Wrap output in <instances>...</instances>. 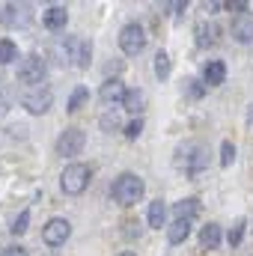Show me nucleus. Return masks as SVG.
<instances>
[{"label":"nucleus","mask_w":253,"mask_h":256,"mask_svg":"<svg viewBox=\"0 0 253 256\" xmlns=\"http://www.w3.org/2000/svg\"><path fill=\"white\" fill-rule=\"evenodd\" d=\"M188 236H190V220H173L167 226V242L170 244H182Z\"/></svg>","instance_id":"19"},{"label":"nucleus","mask_w":253,"mask_h":256,"mask_svg":"<svg viewBox=\"0 0 253 256\" xmlns=\"http://www.w3.org/2000/svg\"><path fill=\"white\" fill-rule=\"evenodd\" d=\"M149 226H155V230H161L164 224H167V206L161 202V200H155V202H149Z\"/></svg>","instance_id":"20"},{"label":"nucleus","mask_w":253,"mask_h":256,"mask_svg":"<svg viewBox=\"0 0 253 256\" xmlns=\"http://www.w3.org/2000/svg\"><path fill=\"white\" fill-rule=\"evenodd\" d=\"M120 256H137V254H134V250H122Z\"/></svg>","instance_id":"34"},{"label":"nucleus","mask_w":253,"mask_h":256,"mask_svg":"<svg viewBox=\"0 0 253 256\" xmlns=\"http://www.w3.org/2000/svg\"><path fill=\"white\" fill-rule=\"evenodd\" d=\"M220 242H224V236H220V226H218V224H206V226L200 230V244H202L206 250H218Z\"/></svg>","instance_id":"16"},{"label":"nucleus","mask_w":253,"mask_h":256,"mask_svg":"<svg viewBox=\"0 0 253 256\" xmlns=\"http://www.w3.org/2000/svg\"><path fill=\"white\" fill-rule=\"evenodd\" d=\"M84 143H86V134H84L80 128H66L63 134L57 137V155H63V158H74V155H80Z\"/></svg>","instance_id":"9"},{"label":"nucleus","mask_w":253,"mask_h":256,"mask_svg":"<svg viewBox=\"0 0 253 256\" xmlns=\"http://www.w3.org/2000/svg\"><path fill=\"white\" fill-rule=\"evenodd\" d=\"M155 74L164 80V78H170V57L164 54V51H158L155 54Z\"/></svg>","instance_id":"23"},{"label":"nucleus","mask_w":253,"mask_h":256,"mask_svg":"<svg viewBox=\"0 0 253 256\" xmlns=\"http://www.w3.org/2000/svg\"><path fill=\"white\" fill-rule=\"evenodd\" d=\"M194 36H196V48H214L220 42V27L214 21H200Z\"/></svg>","instance_id":"10"},{"label":"nucleus","mask_w":253,"mask_h":256,"mask_svg":"<svg viewBox=\"0 0 253 256\" xmlns=\"http://www.w3.org/2000/svg\"><path fill=\"white\" fill-rule=\"evenodd\" d=\"M185 6H188L185 0H179V3H164V9H167V12H182Z\"/></svg>","instance_id":"32"},{"label":"nucleus","mask_w":253,"mask_h":256,"mask_svg":"<svg viewBox=\"0 0 253 256\" xmlns=\"http://www.w3.org/2000/svg\"><path fill=\"white\" fill-rule=\"evenodd\" d=\"M226 80V63L224 60H208L202 68V84L206 86H220Z\"/></svg>","instance_id":"13"},{"label":"nucleus","mask_w":253,"mask_h":256,"mask_svg":"<svg viewBox=\"0 0 253 256\" xmlns=\"http://www.w3.org/2000/svg\"><path fill=\"white\" fill-rule=\"evenodd\" d=\"M224 9H230V12H236V15H244V12H250V6L244 3V0H230V3H224Z\"/></svg>","instance_id":"30"},{"label":"nucleus","mask_w":253,"mask_h":256,"mask_svg":"<svg viewBox=\"0 0 253 256\" xmlns=\"http://www.w3.org/2000/svg\"><path fill=\"white\" fill-rule=\"evenodd\" d=\"M176 167L185 170L188 176H196L208 167V155H206V146L202 143H185L176 149Z\"/></svg>","instance_id":"2"},{"label":"nucleus","mask_w":253,"mask_h":256,"mask_svg":"<svg viewBox=\"0 0 253 256\" xmlns=\"http://www.w3.org/2000/svg\"><path fill=\"white\" fill-rule=\"evenodd\" d=\"M27 21H30V9H27V6H15V3H9V6L3 9V24H6V27H18V24L24 27Z\"/></svg>","instance_id":"15"},{"label":"nucleus","mask_w":253,"mask_h":256,"mask_svg":"<svg viewBox=\"0 0 253 256\" xmlns=\"http://www.w3.org/2000/svg\"><path fill=\"white\" fill-rule=\"evenodd\" d=\"M3 256H30L27 254V248H21V244H12V248H6Z\"/></svg>","instance_id":"31"},{"label":"nucleus","mask_w":253,"mask_h":256,"mask_svg":"<svg viewBox=\"0 0 253 256\" xmlns=\"http://www.w3.org/2000/svg\"><path fill=\"white\" fill-rule=\"evenodd\" d=\"M140 134H143V120H131V122L126 126V137L128 140H137Z\"/></svg>","instance_id":"29"},{"label":"nucleus","mask_w":253,"mask_h":256,"mask_svg":"<svg viewBox=\"0 0 253 256\" xmlns=\"http://www.w3.org/2000/svg\"><path fill=\"white\" fill-rule=\"evenodd\" d=\"M66 21H68V12H66V6H48V9L42 12V24H45L48 30H63Z\"/></svg>","instance_id":"14"},{"label":"nucleus","mask_w":253,"mask_h":256,"mask_svg":"<svg viewBox=\"0 0 253 256\" xmlns=\"http://www.w3.org/2000/svg\"><path fill=\"white\" fill-rule=\"evenodd\" d=\"M102 128H104V131H114V128H120V114H116V110H108V114L102 116Z\"/></svg>","instance_id":"28"},{"label":"nucleus","mask_w":253,"mask_h":256,"mask_svg":"<svg viewBox=\"0 0 253 256\" xmlns=\"http://www.w3.org/2000/svg\"><path fill=\"white\" fill-rule=\"evenodd\" d=\"M68 236H72V224H68L66 218H51V220L42 226V242H45L48 248H60V244H66Z\"/></svg>","instance_id":"8"},{"label":"nucleus","mask_w":253,"mask_h":256,"mask_svg":"<svg viewBox=\"0 0 253 256\" xmlns=\"http://www.w3.org/2000/svg\"><path fill=\"white\" fill-rule=\"evenodd\" d=\"M86 98H90V90H86V86H78V90L68 96V104H66V110H68V114H78V110L86 104Z\"/></svg>","instance_id":"21"},{"label":"nucleus","mask_w":253,"mask_h":256,"mask_svg":"<svg viewBox=\"0 0 253 256\" xmlns=\"http://www.w3.org/2000/svg\"><path fill=\"white\" fill-rule=\"evenodd\" d=\"M63 51H66V60L74 66V68H86L90 60H92V42H86L80 36H68Z\"/></svg>","instance_id":"6"},{"label":"nucleus","mask_w":253,"mask_h":256,"mask_svg":"<svg viewBox=\"0 0 253 256\" xmlns=\"http://www.w3.org/2000/svg\"><path fill=\"white\" fill-rule=\"evenodd\" d=\"M143 194H146V182L137 176V173H122V176H116V182L110 185V200L114 202H120V206H137L140 200H143Z\"/></svg>","instance_id":"1"},{"label":"nucleus","mask_w":253,"mask_h":256,"mask_svg":"<svg viewBox=\"0 0 253 256\" xmlns=\"http://www.w3.org/2000/svg\"><path fill=\"white\" fill-rule=\"evenodd\" d=\"M126 92H128V90H126V84H122L120 78H108V80L102 84V90H98V96H102V102H104V104H116V102L122 104Z\"/></svg>","instance_id":"12"},{"label":"nucleus","mask_w":253,"mask_h":256,"mask_svg":"<svg viewBox=\"0 0 253 256\" xmlns=\"http://www.w3.org/2000/svg\"><path fill=\"white\" fill-rule=\"evenodd\" d=\"M232 161H236V146L230 140H224L220 143V167H230Z\"/></svg>","instance_id":"26"},{"label":"nucleus","mask_w":253,"mask_h":256,"mask_svg":"<svg viewBox=\"0 0 253 256\" xmlns=\"http://www.w3.org/2000/svg\"><path fill=\"white\" fill-rule=\"evenodd\" d=\"M27 224H30V208H24V212L12 220V226H9V230H12L15 236H24V232H27Z\"/></svg>","instance_id":"25"},{"label":"nucleus","mask_w":253,"mask_h":256,"mask_svg":"<svg viewBox=\"0 0 253 256\" xmlns=\"http://www.w3.org/2000/svg\"><path fill=\"white\" fill-rule=\"evenodd\" d=\"M51 104H54V92L48 90V86H30L24 96H21V108L27 110V114H48L51 110Z\"/></svg>","instance_id":"4"},{"label":"nucleus","mask_w":253,"mask_h":256,"mask_svg":"<svg viewBox=\"0 0 253 256\" xmlns=\"http://www.w3.org/2000/svg\"><path fill=\"white\" fill-rule=\"evenodd\" d=\"M45 72H48L45 57L30 54V57H24V60H21V66H18V80H21V84H30V86H42Z\"/></svg>","instance_id":"5"},{"label":"nucleus","mask_w":253,"mask_h":256,"mask_svg":"<svg viewBox=\"0 0 253 256\" xmlns=\"http://www.w3.org/2000/svg\"><path fill=\"white\" fill-rule=\"evenodd\" d=\"M120 48L126 51L128 57H134V54H140L146 48V30H143V24L131 21V24H126L120 30Z\"/></svg>","instance_id":"7"},{"label":"nucleus","mask_w":253,"mask_h":256,"mask_svg":"<svg viewBox=\"0 0 253 256\" xmlns=\"http://www.w3.org/2000/svg\"><path fill=\"white\" fill-rule=\"evenodd\" d=\"M12 60H18V45L12 39H0V66H9Z\"/></svg>","instance_id":"22"},{"label":"nucleus","mask_w":253,"mask_h":256,"mask_svg":"<svg viewBox=\"0 0 253 256\" xmlns=\"http://www.w3.org/2000/svg\"><path fill=\"white\" fill-rule=\"evenodd\" d=\"M202 92H206V84H200V80H185V96H188V98H202Z\"/></svg>","instance_id":"27"},{"label":"nucleus","mask_w":253,"mask_h":256,"mask_svg":"<svg viewBox=\"0 0 253 256\" xmlns=\"http://www.w3.org/2000/svg\"><path fill=\"white\" fill-rule=\"evenodd\" d=\"M244 226H248V220H244V218H238V220H236V226L230 230L226 242H230L232 248H236V244H242V238H244Z\"/></svg>","instance_id":"24"},{"label":"nucleus","mask_w":253,"mask_h":256,"mask_svg":"<svg viewBox=\"0 0 253 256\" xmlns=\"http://www.w3.org/2000/svg\"><path fill=\"white\" fill-rule=\"evenodd\" d=\"M232 39L242 42V45L253 42V12H244V15L232 18Z\"/></svg>","instance_id":"11"},{"label":"nucleus","mask_w":253,"mask_h":256,"mask_svg":"<svg viewBox=\"0 0 253 256\" xmlns=\"http://www.w3.org/2000/svg\"><path fill=\"white\" fill-rule=\"evenodd\" d=\"M6 108H9V102H6V92H3V90H0V116H3V114H6Z\"/></svg>","instance_id":"33"},{"label":"nucleus","mask_w":253,"mask_h":256,"mask_svg":"<svg viewBox=\"0 0 253 256\" xmlns=\"http://www.w3.org/2000/svg\"><path fill=\"white\" fill-rule=\"evenodd\" d=\"M173 214H176V220H194V218L200 214V200H196V196L179 200V202L173 206Z\"/></svg>","instance_id":"18"},{"label":"nucleus","mask_w":253,"mask_h":256,"mask_svg":"<svg viewBox=\"0 0 253 256\" xmlns=\"http://www.w3.org/2000/svg\"><path fill=\"white\" fill-rule=\"evenodd\" d=\"M122 108L140 120V114L146 110V92H143V90H128L126 98H122Z\"/></svg>","instance_id":"17"},{"label":"nucleus","mask_w":253,"mask_h":256,"mask_svg":"<svg viewBox=\"0 0 253 256\" xmlns=\"http://www.w3.org/2000/svg\"><path fill=\"white\" fill-rule=\"evenodd\" d=\"M90 179H92V170L86 164H68L63 170V176H60V188L68 196H78V194H84L90 188Z\"/></svg>","instance_id":"3"}]
</instances>
